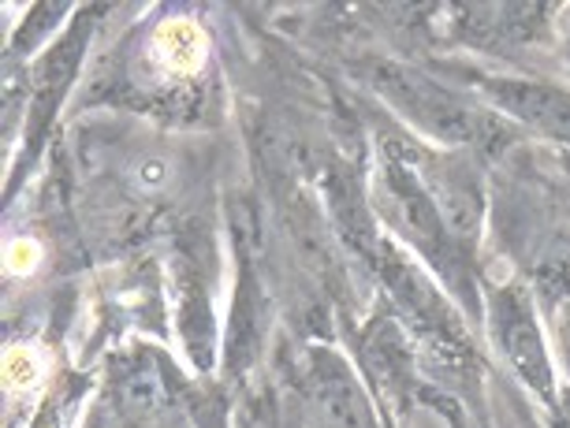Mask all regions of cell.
Wrapping results in <instances>:
<instances>
[{"mask_svg": "<svg viewBox=\"0 0 570 428\" xmlns=\"http://www.w3.org/2000/svg\"><path fill=\"white\" fill-rule=\"evenodd\" d=\"M559 347H563V358L570 369V302L563 306V313H559Z\"/></svg>", "mask_w": 570, "mask_h": 428, "instance_id": "8", "label": "cell"}, {"mask_svg": "<svg viewBox=\"0 0 570 428\" xmlns=\"http://www.w3.org/2000/svg\"><path fill=\"white\" fill-rule=\"evenodd\" d=\"M481 93L492 98L503 112H511L522 127H533L548 138L570 142V93L556 86L522 82V79H485Z\"/></svg>", "mask_w": 570, "mask_h": 428, "instance_id": "3", "label": "cell"}, {"mask_svg": "<svg viewBox=\"0 0 570 428\" xmlns=\"http://www.w3.org/2000/svg\"><path fill=\"white\" fill-rule=\"evenodd\" d=\"M370 82L417 131L433 135L448 146H485L492 138H503V123L497 116L473 109V104L455 98L448 86L406 68V63H373Z\"/></svg>", "mask_w": 570, "mask_h": 428, "instance_id": "1", "label": "cell"}, {"mask_svg": "<svg viewBox=\"0 0 570 428\" xmlns=\"http://www.w3.org/2000/svg\"><path fill=\"white\" fill-rule=\"evenodd\" d=\"M38 246L35 242H16L12 246V253H8V269H16V272H23V269H30V265L38 261Z\"/></svg>", "mask_w": 570, "mask_h": 428, "instance_id": "7", "label": "cell"}, {"mask_svg": "<svg viewBox=\"0 0 570 428\" xmlns=\"http://www.w3.org/2000/svg\"><path fill=\"white\" fill-rule=\"evenodd\" d=\"M489 313H492V336H497L500 350L508 355L514 372H519L533 391L552 395V361H548L530 298H525L519 287H497L489 298Z\"/></svg>", "mask_w": 570, "mask_h": 428, "instance_id": "2", "label": "cell"}, {"mask_svg": "<svg viewBox=\"0 0 570 428\" xmlns=\"http://www.w3.org/2000/svg\"><path fill=\"white\" fill-rule=\"evenodd\" d=\"M209 41L198 30V23L190 19H171L157 30L154 41V60L165 68L168 74H195L202 63H206V49Z\"/></svg>", "mask_w": 570, "mask_h": 428, "instance_id": "5", "label": "cell"}, {"mask_svg": "<svg viewBox=\"0 0 570 428\" xmlns=\"http://www.w3.org/2000/svg\"><path fill=\"white\" fill-rule=\"evenodd\" d=\"M309 395L332 428H370V406H365L358 384L347 366L325 350L309 355Z\"/></svg>", "mask_w": 570, "mask_h": 428, "instance_id": "4", "label": "cell"}, {"mask_svg": "<svg viewBox=\"0 0 570 428\" xmlns=\"http://www.w3.org/2000/svg\"><path fill=\"white\" fill-rule=\"evenodd\" d=\"M4 380L12 384V388H27V384L38 380V355L35 350H8L4 355Z\"/></svg>", "mask_w": 570, "mask_h": 428, "instance_id": "6", "label": "cell"}]
</instances>
